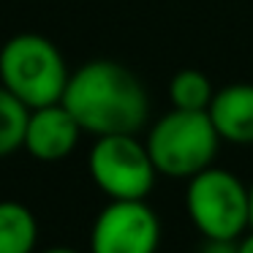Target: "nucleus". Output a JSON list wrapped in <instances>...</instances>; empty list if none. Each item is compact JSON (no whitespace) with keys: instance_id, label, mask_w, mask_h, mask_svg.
Listing matches in <instances>:
<instances>
[{"instance_id":"13","label":"nucleus","mask_w":253,"mask_h":253,"mask_svg":"<svg viewBox=\"0 0 253 253\" xmlns=\"http://www.w3.org/2000/svg\"><path fill=\"white\" fill-rule=\"evenodd\" d=\"M237 253H253V229H248V234L237 240Z\"/></svg>"},{"instance_id":"2","label":"nucleus","mask_w":253,"mask_h":253,"mask_svg":"<svg viewBox=\"0 0 253 253\" xmlns=\"http://www.w3.org/2000/svg\"><path fill=\"white\" fill-rule=\"evenodd\" d=\"M68 77L60 49L39 33H19L0 49V84L28 109L60 104Z\"/></svg>"},{"instance_id":"5","label":"nucleus","mask_w":253,"mask_h":253,"mask_svg":"<svg viewBox=\"0 0 253 253\" xmlns=\"http://www.w3.org/2000/svg\"><path fill=\"white\" fill-rule=\"evenodd\" d=\"M87 169L93 182L112 202H144L155 185V164L136 133L98 136L90 150Z\"/></svg>"},{"instance_id":"10","label":"nucleus","mask_w":253,"mask_h":253,"mask_svg":"<svg viewBox=\"0 0 253 253\" xmlns=\"http://www.w3.org/2000/svg\"><path fill=\"white\" fill-rule=\"evenodd\" d=\"M169 98H171L174 109L207 112L212 98H215V87H212L207 74L196 71V68H182V71H177L171 77Z\"/></svg>"},{"instance_id":"8","label":"nucleus","mask_w":253,"mask_h":253,"mask_svg":"<svg viewBox=\"0 0 253 253\" xmlns=\"http://www.w3.org/2000/svg\"><path fill=\"white\" fill-rule=\"evenodd\" d=\"M220 142L253 144V84H229L215 90L207 109Z\"/></svg>"},{"instance_id":"14","label":"nucleus","mask_w":253,"mask_h":253,"mask_svg":"<svg viewBox=\"0 0 253 253\" xmlns=\"http://www.w3.org/2000/svg\"><path fill=\"white\" fill-rule=\"evenodd\" d=\"M44 253H79V251H74V248H46V251Z\"/></svg>"},{"instance_id":"15","label":"nucleus","mask_w":253,"mask_h":253,"mask_svg":"<svg viewBox=\"0 0 253 253\" xmlns=\"http://www.w3.org/2000/svg\"><path fill=\"white\" fill-rule=\"evenodd\" d=\"M251 188V229H253V185H248Z\"/></svg>"},{"instance_id":"12","label":"nucleus","mask_w":253,"mask_h":253,"mask_svg":"<svg viewBox=\"0 0 253 253\" xmlns=\"http://www.w3.org/2000/svg\"><path fill=\"white\" fill-rule=\"evenodd\" d=\"M199 253H237V240H204Z\"/></svg>"},{"instance_id":"11","label":"nucleus","mask_w":253,"mask_h":253,"mask_svg":"<svg viewBox=\"0 0 253 253\" xmlns=\"http://www.w3.org/2000/svg\"><path fill=\"white\" fill-rule=\"evenodd\" d=\"M28 106L19 104L3 84H0V158L11 155L22 147L25 123H28Z\"/></svg>"},{"instance_id":"6","label":"nucleus","mask_w":253,"mask_h":253,"mask_svg":"<svg viewBox=\"0 0 253 253\" xmlns=\"http://www.w3.org/2000/svg\"><path fill=\"white\" fill-rule=\"evenodd\" d=\"M158 242L161 223L147 202H109L90 231V253H155Z\"/></svg>"},{"instance_id":"7","label":"nucleus","mask_w":253,"mask_h":253,"mask_svg":"<svg viewBox=\"0 0 253 253\" xmlns=\"http://www.w3.org/2000/svg\"><path fill=\"white\" fill-rule=\"evenodd\" d=\"M79 123L63 104L41 106V109L28 112V123H25V139L22 147L33 155L36 161H63L74 153L79 142Z\"/></svg>"},{"instance_id":"9","label":"nucleus","mask_w":253,"mask_h":253,"mask_svg":"<svg viewBox=\"0 0 253 253\" xmlns=\"http://www.w3.org/2000/svg\"><path fill=\"white\" fill-rule=\"evenodd\" d=\"M39 242V220L22 202H0V253H33Z\"/></svg>"},{"instance_id":"1","label":"nucleus","mask_w":253,"mask_h":253,"mask_svg":"<svg viewBox=\"0 0 253 253\" xmlns=\"http://www.w3.org/2000/svg\"><path fill=\"white\" fill-rule=\"evenodd\" d=\"M60 104L95 139L139 133L150 115L144 84L131 68L115 60H90L74 71Z\"/></svg>"},{"instance_id":"3","label":"nucleus","mask_w":253,"mask_h":253,"mask_svg":"<svg viewBox=\"0 0 253 253\" xmlns=\"http://www.w3.org/2000/svg\"><path fill=\"white\" fill-rule=\"evenodd\" d=\"M144 144L158 174L191 180L212 166L220 136L207 112L171 109L150 128Z\"/></svg>"},{"instance_id":"4","label":"nucleus","mask_w":253,"mask_h":253,"mask_svg":"<svg viewBox=\"0 0 253 253\" xmlns=\"http://www.w3.org/2000/svg\"><path fill=\"white\" fill-rule=\"evenodd\" d=\"M185 207L204 240H240L251 229V188L218 166L191 177Z\"/></svg>"}]
</instances>
